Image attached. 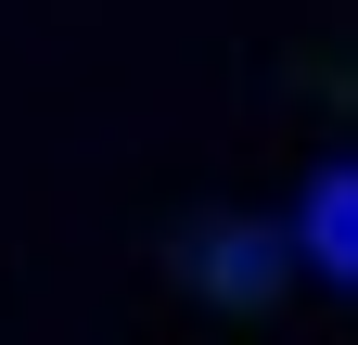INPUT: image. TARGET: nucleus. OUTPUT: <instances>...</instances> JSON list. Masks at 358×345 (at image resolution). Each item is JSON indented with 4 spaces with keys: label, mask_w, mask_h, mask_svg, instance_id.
<instances>
[{
    "label": "nucleus",
    "mask_w": 358,
    "mask_h": 345,
    "mask_svg": "<svg viewBox=\"0 0 358 345\" xmlns=\"http://www.w3.org/2000/svg\"><path fill=\"white\" fill-rule=\"evenodd\" d=\"M192 281L217 294V307H268V294H282V230H256V218L192 230Z\"/></svg>",
    "instance_id": "1"
}]
</instances>
